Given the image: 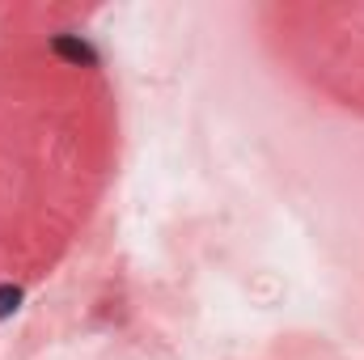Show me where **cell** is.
Listing matches in <instances>:
<instances>
[{"mask_svg": "<svg viewBox=\"0 0 364 360\" xmlns=\"http://www.w3.org/2000/svg\"><path fill=\"white\" fill-rule=\"evenodd\" d=\"M51 47H55V55H64V60H73V64H85V68H93V64H97V55H93L81 38H68V34H60Z\"/></svg>", "mask_w": 364, "mask_h": 360, "instance_id": "1", "label": "cell"}, {"mask_svg": "<svg viewBox=\"0 0 364 360\" xmlns=\"http://www.w3.org/2000/svg\"><path fill=\"white\" fill-rule=\"evenodd\" d=\"M17 301H21V288L4 284V288H0V318H4V314H13V309H17Z\"/></svg>", "mask_w": 364, "mask_h": 360, "instance_id": "2", "label": "cell"}]
</instances>
